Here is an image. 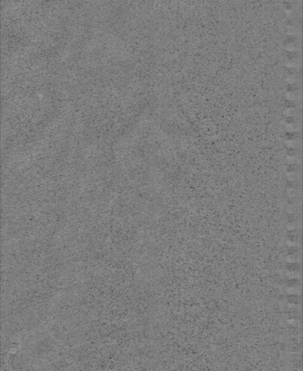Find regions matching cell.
<instances>
[{
	"instance_id": "cell-1",
	"label": "cell",
	"mask_w": 303,
	"mask_h": 371,
	"mask_svg": "<svg viewBox=\"0 0 303 371\" xmlns=\"http://www.w3.org/2000/svg\"><path fill=\"white\" fill-rule=\"evenodd\" d=\"M296 37L294 35H289L286 38V42L287 44H293L295 42Z\"/></svg>"
},
{
	"instance_id": "cell-2",
	"label": "cell",
	"mask_w": 303,
	"mask_h": 371,
	"mask_svg": "<svg viewBox=\"0 0 303 371\" xmlns=\"http://www.w3.org/2000/svg\"><path fill=\"white\" fill-rule=\"evenodd\" d=\"M286 25H287V26H291V27H292V26H293V25H294V23H293V22H292V20H287V21H286Z\"/></svg>"
},
{
	"instance_id": "cell-3",
	"label": "cell",
	"mask_w": 303,
	"mask_h": 371,
	"mask_svg": "<svg viewBox=\"0 0 303 371\" xmlns=\"http://www.w3.org/2000/svg\"><path fill=\"white\" fill-rule=\"evenodd\" d=\"M285 8H286V9H291V8H292L291 4H290V3L286 4V5L285 6Z\"/></svg>"
}]
</instances>
